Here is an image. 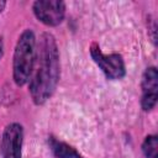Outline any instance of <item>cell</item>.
I'll list each match as a JSON object with an SVG mask.
<instances>
[{
  "instance_id": "obj_5",
  "label": "cell",
  "mask_w": 158,
  "mask_h": 158,
  "mask_svg": "<svg viewBox=\"0 0 158 158\" xmlns=\"http://www.w3.org/2000/svg\"><path fill=\"white\" fill-rule=\"evenodd\" d=\"M23 139V130L20 123H10L6 126L1 138L2 158H21V148Z\"/></svg>"
},
{
  "instance_id": "obj_9",
  "label": "cell",
  "mask_w": 158,
  "mask_h": 158,
  "mask_svg": "<svg viewBox=\"0 0 158 158\" xmlns=\"http://www.w3.org/2000/svg\"><path fill=\"white\" fill-rule=\"evenodd\" d=\"M2 57V42H1V40H0V58Z\"/></svg>"
},
{
  "instance_id": "obj_6",
  "label": "cell",
  "mask_w": 158,
  "mask_h": 158,
  "mask_svg": "<svg viewBox=\"0 0 158 158\" xmlns=\"http://www.w3.org/2000/svg\"><path fill=\"white\" fill-rule=\"evenodd\" d=\"M158 99V72L156 67L146 69L142 78V99L141 105L144 111L152 110Z\"/></svg>"
},
{
  "instance_id": "obj_7",
  "label": "cell",
  "mask_w": 158,
  "mask_h": 158,
  "mask_svg": "<svg viewBox=\"0 0 158 158\" xmlns=\"http://www.w3.org/2000/svg\"><path fill=\"white\" fill-rule=\"evenodd\" d=\"M49 146L57 158H81L80 154L73 147L53 137L49 139Z\"/></svg>"
},
{
  "instance_id": "obj_8",
  "label": "cell",
  "mask_w": 158,
  "mask_h": 158,
  "mask_svg": "<svg viewBox=\"0 0 158 158\" xmlns=\"http://www.w3.org/2000/svg\"><path fill=\"white\" fill-rule=\"evenodd\" d=\"M142 151L147 158H157L158 153V138L157 136H147L142 143Z\"/></svg>"
},
{
  "instance_id": "obj_4",
  "label": "cell",
  "mask_w": 158,
  "mask_h": 158,
  "mask_svg": "<svg viewBox=\"0 0 158 158\" xmlns=\"http://www.w3.org/2000/svg\"><path fill=\"white\" fill-rule=\"evenodd\" d=\"M36 17L47 26H58L65 15V5L59 0H38L33 4Z\"/></svg>"
},
{
  "instance_id": "obj_3",
  "label": "cell",
  "mask_w": 158,
  "mask_h": 158,
  "mask_svg": "<svg viewBox=\"0 0 158 158\" xmlns=\"http://www.w3.org/2000/svg\"><path fill=\"white\" fill-rule=\"evenodd\" d=\"M90 56L109 79L116 80L125 77L126 73L125 63L120 54L117 53L104 54L100 47L96 43H93L90 47Z\"/></svg>"
},
{
  "instance_id": "obj_1",
  "label": "cell",
  "mask_w": 158,
  "mask_h": 158,
  "mask_svg": "<svg viewBox=\"0 0 158 158\" xmlns=\"http://www.w3.org/2000/svg\"><path fill=\"white\" fill-rule=\"evenodd\" d=\"M36 49L35 64L30 78V94L35 104H44L54 93L59 80V53L54 37L42 33Z\"/></svg>"
},
{
  "instance_id": "obj_2",
  "label": "cell",
  "mask_w": 158,
  "mask_h": 158,
  "mask_svg": "<svg viewBox=\"0 0 158 158\" xmlns=\"http://www.w3.org/2000/svg\"><path fill=\"white\" fill-rule=\"evenodd\" d=\"M36 57V38L31 30H26L17 40L14 59H12V75L16 85H25L32 74Z\"/></svg>"
}]
</instances>
